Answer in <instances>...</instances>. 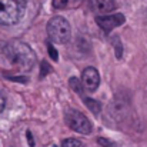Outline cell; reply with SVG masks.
<instances>
[{
  "label": "cell",
  "instance_id": "1",
  "mask_svg": "<svg viewBox=\"0 0 147 147\" xmlns=\"http://www.w3.org/2000/svg\"><path fill=\"white\" fill-rule=\"evenodd\" d=\"M4 53L9 56L11 63L17 64L20 69H24V70H30L36 63L34 51L27 43L20 42V40H13L7 43L4 47Z\"/></svg>",
  "mask_w": 147,
  "mask_h": 147
},
{
  "label": "cell",
  "instance_id": "2",
  "mask_svg": "<svg viewBox=\"0 0 147 147\" xmlns=\"http://www.w3.org/2000/svg\"><path fill=\"white\" fill-rule=\"evenodd\" d=\"M26 11V0H0V24L13 26L19 23Z\"/></svg>",
  "mask_w": 147,
  "mask_h": 147
},
{
  "label": "cell",
  "instance_id": "3",
  "mask_svg": "<svg viewBox=\"0 0 147 147\" xmlns=\"http://www.w3.org/2000/svg\"><path fill=\"white\" fill-rule=\"evenodd\" d=\"M47 34L53 43H57V45L67 43L71 37L70 23L61 16L51 17L47 23Z\"/></svg>",
  "mask_w": 147,
  "mask_h": 147
},
{
  "label": "cell",
  "instance_id": "4",
  "mask_svg": "<svg viewBox=\"0 0 147 147\" xmlns=\"http://www.w3.org/2000/svg\"><path fill=\"white\" fill-rule=\"evenodd\" d=\"M64 120H66V124L80 133V134H90L92 133V123L89 121V119L79 110H74V109H66L64 111Z\"/></svg>",
  "mask_w": 147,
  "mask_h": 147
},
{
  "label": "cell",
  "instance_id": "5",
  "mask_svg": "<svg viewBox=\"0 0 147 147\" xmlns=\"http://www.w3.org/2000/svg\"><path fill=\"white\" fill-rule=\"evenodd\" d=\"M124 22H126V17L121 13L106 14V16H97L96 17V23L100 26V29L104 30V32H111L113 29L121 26Z\"/></svg>",
  "mask_w": 147,
  "mask_h": 147
},
{
  "label": "cell",
  "instance_id": "6",
  "mask_svg": "<svg viewBox=\"0 0 147 147\" xmlns=\"http://www.w3.org/2000/svg\"><path fill=\"white\" fill-rule=\"evenodd\" d=\"M82 84L87 92H94L100 84V76L94 67H86L82 73Z\"/></svg>",
  "mask_w": 147,
  "mask_h": 147
},
{
  "label": "cell",
  "instance_id": "7",
  "mask_svg": "<svg viewBox=\"0 0 147 147\" xmlns=\"http://www.w3.org/2000/svg\"><path fill=\"white\" fill-rule=\"evenodd\" d=\"M89 7L97 16H106L107 13L116 9V1L114 0H89Z\"/></svg>",
  "mask_w": 147,
  "mask_h": 147
},
{
  "label": "cell",
  "instance_id": "8",
  "mask_svg": "<svg viewBox=\"0 0 147 147\" xmlns=\"http://www.w3.org/2000/svg\"><path fill=\"white\" fill-rule=\"evenodd\" d=\"M82 98H83L84 104L87 106V109H89L93 114H98V113L101 111V106H100L98 101H96V100H93V98H90V97H84V96Z\"/></svg>",
  "mask_w": 147,
  "mask_h": 147
},
{
  "label": "cell",
  "instance_id": "9",
  "mask_svg": "<svg viewBox=\"0 0 147 147\" xmlns=\"http://www.w3.org/2000/svg\"><path fill=\"white\" fill-rule=\"evenodd\" d=\"M69 84H70V87L74 90V92H77L82 97H83V90H82V82L79 80V79H76V77H71L70 80H69Z\"/></svg>",
  "mask_w": 147,
  "mask_h": 147
},
{
  "label": "cell",
  "instance_id": "10",
  "mask_svg": "<svg viewBox=\"0 0 147 147\" xmlns=\"http://www.w3.org/2000/svg\"><path fill=\"white\" fill-rule=\"evenodd\" d=\"M61 147H86V146L77 139H66V140H63Z\"/></svg>",
  "mask_w": 147,
  "mask_h": 147
},
{
  "label": "cell",
  "instance_id": "11",
  "mask_svg": "<svg viewBox=\"0 0 147 147\" xmlns=\"http://www.w3.org/2000/svg\"><path fill=\"white\" fill-rule=\"evenodd\" d=\"M53 7L54 9H66L69 7V0H53Z\"/></svg>",
  "mask_w": 147,
  "mask_h": 147
},
{
  "label": "cell",
  "instance_id": "12",
  "mask_svg": "<svg viewBox=\"0 0 147 147\" xmlns=\"http://www.w3.org/2000/svg\"><path fill=\"white\" fill-rule=\"evenodd\" d=\"M47 51H49V56L51 57V60H54V61L59 60V54H57V51H56V49H54L50 43L47 45Z\"/></svg>",
  "mask_w": 147,
  "mask_h": 147
},
{
  "label": "cell",
  "instance_id": "13",
  "mask_svg": "<svg viewBox=\"0 0 147 147\" xmlns=\"http://www.w3.org/2000/svg\"><path fill=\"white\" fill-rule=\"evenodd\" d=\"M40 66H42V69H40V71H42V73H40V77H45V76L50 71V66L47 64V61H45V60L42 61Z\"/></svg>",
  "mask_w": 147,
  "mask_h": 147
},
{
  "label": "cell",
  "instance_id": "14",
  "mask_svg": "<svg viewBox=\"0 0 147 147\" xmlns=\"http://www.w3.org/2000/svg\"><path fill=\"white\" fill-rule=\"evenodd\" d=\"M97 142H98V144H100V146H103V147H116L113 143H110L107 139H103V137H98Z\"/></svg>",
  "mask_w": 147,
  "mask_h": 147
},
{
  "label": "cell",
  "instance_id": "15",
  "mask_svg": "<svg viewBox=\"0 0 147 147\" xmlns=\"http://www.w3.org/2000/svg\"><path fill=\"white\" fill-rule=\"evenodd\" d=\"M26 136H27V142H29V146L30 147H34V140H33V136H32V133L27 130L26 131Z\"/></svg>",
  "mask_w": 147,
  "mask_h": 147
},
{
  "label": "cell",
  "instance_id": "16",
  "mask_svg": "<svg viewBox=\"0 0 147 147\" xmlns=\"http://www.w3.org/2000/svg\"><path fill=\"white\" fill-rule=\"evenodd\" d=\"M10 80H16V82H20V83H26L27 79L26 77H16V76H9Z\"/></svg>",
  "mask_w": 147,
  "mask_h": 147
},
{
  "label": "cell",
  "instance_id": "17",
  "mask_svg": "<svg viewBox=\"0 0 147 147\" xmlns=\"http://www.w3.org/2000/svg\"><path fill=\"white\" fill-rule=\"evenodd\" d=\"M4 106H6V98H4V96L0 93V113L4 110Z\"/></svg>",
  "mask_w": 147,
  "mask_h": 147
},
{
  "label": "cell",
  "instance_id": "18",
  "mask_svg": "<svg viewBox=\"0 0 147 147\" xmlns=\"http://www.w3.org/2000/svg\"><path fill=\"white\" fill-rule=\"evenodd\" d=\"M82 0H69V6H77Z\"/></svg>",
  "mask_w": 147,
  "mask_h": 147
}]
</instances>
